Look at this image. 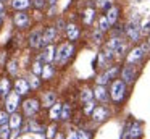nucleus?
<instances>
[{
    "label": "nucleus",
    "mask_w": 150,
    "mask_h": 139,
    "mask_svg": "<svg viewBox=\"0 0 150 139\" xmlns=\"http://www.w3.org/2000/svg\"><path fill=\"white\" fill-rule=\"evenodd\" d=\"M124 94H126V83H124V79L113 81L111 89H110L111 100H115V102H121V100L124 99Z\"/></svg>",
    "instance_id": "f257e3e1"
},
{
    "label": "nucleus",
    "mask_w": 150,
    "mask_h": 139,
    "mask_svg": "<svg viewBox=\"0 0 150 139\" xmlns=\"http://www.w3.org/2000/svg\"><path fill=\"white\" fill-rule=\"evenodd\" d=\"M124 32H126L127 39H129L131 42H137L140 39V34H142V31H140V26H139V18H134L131 19L129 23L126 24V28H124Z\"/></svg>",
    "instance_id": "f03ea898"
},
{
    "label": "nucleus",
    "mask_w": 150,
    "mask_h": 139,
    "mask_svg": "<svg viewBox=\"0 0 150 139\" xmlns=\"http://www.w3.org/2000/svg\"><path fill=\"white\" fill-rule=\"evenodd\" d=\"M73 53H74V47H73V44L66 42V44H62L58 48H57L55 60L58 61V63H65V61L68 60V58L71 57Z\"/></svg>",
    "instance_id": "7ed1b4c3"
},
{
    "label": "nucleus",
    "mask_w": 150,
    "mask_h": 139,
    "mask_svg": "<svg viewBox=\"0 0 150 139\" xmlns=\"http://www.w3.org/2000/svg\"><path fill=\"white\" fill-rule=\"evenodd\" d=\"M18 105H20V94L15 91V92H10L7 97V102H5V110H7L8 113H15L18 108Z\"/></svg>",
    "instance_id": "20e7f679"
},
{
    "label": "nucleus",
    "mask_w": 150,
    "mask_h": 139,
    "mask_svg": "<svg viewBox=\"0 0 150 139\" xmlns=\"http://www.w3.org/2000/svg\"><path fill=\"white\" fill-rule=\"evenodd\" d=\"M121 74H123L124 83L131 84V83H134V81H136V78H137V68L132 66V65L129 63L127 66H124L123 70H121Z\"/></svg>",
    "instance_id": "39448f33"
},
{
    "label": "nucleus",
    "mask_w": 150,
    "mask_h": 139,
    "mask_svg": "<svg viewBox=\"0 0 150 139\" xmlns=\"http://www.w3.org/2000/svg\"><path fill=\"white\" fill-rule=\"evenodd\" d=\"M39 102H37L36 99H28L23 102V110L24 113H26L28 116H33L34 113H37V110H39Z\"/></svg>",
    "instance_id": "423d86ee"
},
{
    "label": "nucleus",
    "mask_w": 150,
    "mask_h": 139,
    "mask_svg": "<svg viewBox=\"0 0 150 139\" xmlns=\"http://www.w3.org/2000/svg\"><path fill=\"white\" fill-rule=\"evenodd\" d=\"M144 55H145V52L142 50V47H136V48H132V50L129 52V55H127V63H131V65H136L137 61H140L144 58Z\"/></svg>",
    "instance_id": "0eeeda50"
},
{
    "label": "nucleus",
    "mask_w": 150,
    "mask_h": 139,
    "mask_svg": "<svg viewBox=\"0 0 150 139\" xmlns=\"http://www.w3.org/2000/svg\"><path fill=\"white\" fill-rule=\"evenodd\" d=\"M94 97L98 100V102H108V99H110V92L105 89V86L97 84V87L94 89Z\"/></svg>",
    "instance_id": "6e6552de"
},
{
    "label": "nucleus",
    "mask_w": 150,
    "mask_h": 139,
    "mask_svg": "<svg viewBox=\"0 0 150 139\" xmlns=\"http://www.w3.org/2000/svg\"><path fill=\"white\" fill-rule=\"evenodd\" d=\"M107 19H108V23H110L111 26L113 24H116V21H118V18H120V8H118L116 5H111L110 8L107 10Z\"/></svg>",
    "instance_id": "1a4fd4ad"
},
{
    "label": "nucleus",
    "mask_w": 150,
    "mask_h": 139,
    "mask_svg": "<svg viewBox=\"0 0 150 139\" xmlns=\"http://www.w3.org/2000/svg\"><path fill=\"white\" fill-rule=\"evenodd\" d=\"M55 36H57V29L55 28H47L45 32L42 34V42L40 45H49L55 41Z\"/></svg>",
    "instance_id": "9d476101"
},
{
    "label": "nucleus",
    "mask_w": 150,
    "mask_h": 139,
    "mask_svg": "<svg viewBox=\"0 0 150 139\" xmlns=\"http://www.w3.org/2000/svg\"><path fill=\"white\" fill-rule=\"evenodd\" d=\"M92 118L95 120V121H103L105 118H108V108H105V107L98 105L94 108V112H92Z\"/></svg>",
    "instance_id": "9b49d317"
},
{
    "label": "nucleus",
    "mask_w": 150,
    "mask_h": 139,
    "mask_svg": "<svg viewBox=\"0 0 150 139\" xmlns=\"http://www.w3.org/2000/svg\"><path fill=\"white\" fill-rule=\"evenodd\" d=\"M13 21H15V24H16L18 28H26V26L29 24V16H28L26 13H23V11H18L16 15H15Z\"/></svg>",
    "instance_id": "f8f14e48"
},
{
    "label": "nucleus",
    "mask_w": 150,
    "mask_h": 139,
    "mask_svg": "<svg viewBox=\"0 0 150 139\" xmlns=\"http://www.w3.org/2000/svg\"><path fill=\"white\" fill-rule=\"evenodd\" d=\"M29 83H28L26 79H16V83H15V91H16L20 96H24V94L29 92Z\"/></svg>",
    "instance_id": "ddd939ff"
},
{
    "label": "nucleus",
    "mask_w": 150,
    "mask_h": 139,
    "mask_svg": "<svg viewBox=\"0 0 150 139\" xmlns=\"http://www.w3.org/2000/svg\"><path fill=\"white\" fill-rule=\"evenodd\" d=\"M142 136V125L140 123H132V126L129 128V133H127V138L129 139H139Z\"/></svg>",
    "instance_id": "4468645a"
},
{
    "label": "nucleus",
    "mask_w": 150,
    "mask_h": 139,
    "mask_svg": "<svg viewBox=\"0 0 150 139\" xmlns=\"http://www.w3.org/2000/svg\"><path fill=\"white\" fill-rule=\"evenodd\" d=\"M40 58H42V60L45 61V63H50V61H52L53 58H55V47L49 44V45L45 47V50L42 52V55H40Z\"/></svg>",
    "instance_id": "2eb2a0df"
},
{
    "label": "nucleus",
    "mask_w": 150,
    "mask_h": 139,
    "mask_svg": "<svg viewBox=\"0 0 150 139\" xmlns=\"http://www.w3.org/2000/svg\"><path fill=\"white\" fill-rule=\"evenodd\" d=\"M40 42H42V32H40L39 29H36V31L31 32V36H29V45L36 48L40 45Z\"/></svg>",
    "instance_id": "dca6fc26"
},
{
    "label": "nucleus",
    "mask_w": 150,
    "mask_h": 139,
    "mask_svg": "<svg viewBox=\"0 0 150 139\" xmlns=\"http://www.w3.org/2000/svg\"><path fill=\"white\" fill-rule=\"evenodd\" d=\"M66 36L69 41H76L79 37V28L76 24H68L66 26Z\"/></svg>",
    "instance_id": "f3484780"
},
{
    "label": "nucleus",
    "mask_w": 150,
    "mask_h": 139,
    "mask_svg": "<svg viewBox=\"0 0 150 139\" xmlns=\"http://www.w3.org/2000/svg\"><path fill=\"white\" fill-rule=\"evenodd\" d=\"M55 102H57L55 92H45L44 94V97H42V105L44 107H52Z\"/></svg>",
    "instance_id": "a211bd4d"
},
{
    "label": "nucleus",
    "mask_w": 150,
    "mask_h": 139,
    "mask_svg": "<svg viewBox=\"0 0 150 139\" xmlns=\"http://www.w3.org/2000/svg\"><path fill=\"white\" fill-rule=\"evenodd\" d=\"M62 103L55 102L52 107H50V118L55 121V120H60V115H62Z\"/></svg>",
    "instance_id": "6ab92c4d"
},
{
    "label": "nucleus",
    "mask_w": 150,
    "mask_h": 139,
    "mask_svg": "<svg viewBox=\"0 0 150 139\" xmlns=\"http://www.w3.org/2000/svg\"><path fill=\"white\" fill-rule=\"evenodd\" d=\"M8 125H10V128H11V129H18V128L21 126V116L18 115L16 112L11 113L10 120H8Z\"/></svg>",
    "instance_id": "aec40b11"
},
{
    "label": "nucleus",
    "mask_w": 150,
    "mask_h": 139,
    "mask_svg": "<svg viewBox=\"0 0 150 139\" xmlns=\"http://www.w3.org/2000/svg\"><path fill=\"white\" fill-rule=\"evenodd\" d=\"M11 5H13L15 10L21 11V10H24V8H28V6H29V0H13V2H11Z\"/></svg>",
    "instance_id": "412c9836"
},
{
    "label": "nucleus",
    "mask_w": 150,
    "mask_h": 139,
    "mask_svg": "<svg viewBox=\"0 0 150 139\" xmlns=\"http://www.w3.org/2000/svg\"><path fill=\"white\" fill-rule=\"evenodd\" d=\"M10 81L7 79V78H4V79H0V94H4V96H7L8 92H10Z\"/></svg>",
    "instance_id": "4be33fe9"
},
{
    "label": "nucleus",
    "mask_w": 150,
    "mask_h": 139,
    "mask_svg": "<svg viewBox=\"0 0 150 139\" xmlns=\"http://www.w3.org/2000/svg\"><path fill=\"white\" fill-rule=\"evenodd\" d=\"M94 15H95L94 8H86L84 16H82V21H84L86 24H91V23L94 21Z\"/></svg>",
    "instance_id": "5701e85b"
},
{
    "label": "nucleus",
    "mask_w": 150,
    "mask_h": 139,
    "mask_svg": "<svg viewBox=\"0 0 150 139\" xmlns=\"http://www.w3.org/2000/svg\"><path fill=\"white\" fill-rule=\"evenodd\" d=\"M92 97H94V91L92 89L84 87V89L81 91V100L82 102H89V100H92Z\"/></svg>",
    "instance_id": "b1692460"
},
{
    "label": "nucleus",
    "mask_w": 150,
    "mask_h": 139,
    "mask_svg": "<svg viewBox=\"0 0 150 139\" xmlns=\"http://www.w3.org/2000/svg\"><path fill=\"white\" fill-rule=\"evenodd\" d=\"M110 28H111V24L108 23L107 16H102V18H98V29H100L102 32H107Z\"/></svg>",
    "instance_id": "393cba45"
},
{
    "label": "nucleus",
    "mask_w": 150,
    "mask_h": 139,
    "mask_svg": "<svg viewBox=\"0 0 150 139\" xmlns=\"http://www.w3.org/2000/svg\"><path fill=\"white\" fill-rule=\"evenodd\" d=\"M121 42H123V39H121V37H111L110 41L107 42V48H110V50L115 52V50H116V47L121 44Z\"/></svg>",
    "instance_id": "a878e982"
},
{
    "label": "nucleus",
    "mask_w": 150,
    "mask_h": 139,
    "mask_svg": "<svg viewBox=\"0 0 150 139\" xmlns=\"http://www.w3.org/2000/svg\"><path fill=\"white\" fill-rule=\"evenodd\" d=\"M53 76V66H50L49 63H45V66L42 68V78L44 79H50Z\"/></svg>",
    "instance_id": "bb28decb"
},
{
    "label": "nucleus",
    "mask_w": 150,
    "mask_h": 139,
    "mask_svg": "<svg viewBox=\"0 0 150 139\" xmlns=\"http://www.w3.org/2000/svg\"><path fill=\"white\" fill-rule=\"evenodd\" d=\"M69 115H71V107L68 105V103H65V105L62 107V115H60V120H69Z\"/></svg>",
    "instance_id": "cd10ccee"
},
{
    "label": "nucleus",
    "mask_w": 150,
    "mask_h": 139,
    "mask_svg": "<svg viewBox=\"0 0 150 139\" xmlns=\"http://www.w3.org/2000/svg\"><path fill=\"white\" fill-rule=\"evenodd\" d=\"M95 103H94V100H89V102H84V113L86 115H92V112H94V108H95Z\"/></svg>",
    "instance_id": "c85d7f7f"
},
{
    "label": "nucleus",
    "mask_w": 150,
    "mask_h": 139,
    "mask_svg": "<svg viewBox=\"0 0 150 139\" xmlns=\"http://www.w3.org/2000/svg\"><path fill=\"white\" fill-rule=\"evenodd\" d=\"M92 39H94L95 44H102V41H103V32L100 29H95L94 34H92Z\"/></svg>",
    "instance_id": "c756f323"
},
{
    "label": "nucleus",
    "mask_w": 150,
    "mask_h": 139,
    "mask_svg": "<svg viewBox=\"0 0 150 139\" xmlns=\"http://www.w3.org/2000/svg\"><path fill=\"white\" fill-rule=\"evenodd\" d=\"M8 73L10 74H16L18 73V61L16 60H11V61H8Z\"/></svg>",
    "instance_id": "7c9ffc66"
},
{
    "label": "nucleus",
    "mask_w": 150,
    "mask_h": 139,
    "mask_svg": "<svg viewBox=\"0 0 150 139\" xmlns=\"http://www.w3.org/2000/svg\"><path fill=\"white\" fill-rule=\"evenodd\" d=\"M95 81H97V84H100V86H105V84L110 81V78L107 76V73H102V74H98V76H97V79H95Z\"/></svg>",
    "instance_id": "2f4dec72"
},
{
    "label": "nucleus",
    "mask_w": 150,
    "mask_h": 139,
    "mask_svg": "<svg viewBox=\"0 0 150 139\" xmlns=\"http://www.w3.org/2000/svg\"><path fill=\"white\" fill-rule=\"evenodd\" d=\"M0 134L4 139L10 138V125H2V129H0Z\"/></svg>",
    "instance_id": "473e14b6"
},
{
    "label": "nucleus",
    "mask_w": 150,
    "mask_h": 139,
    "mask_svg": "<svg viewBox=\"0 0 150 139\" xmlns=\"http://www.w3.org/2000/svg\"><path fill=\"white\" fill-rule=\"evenodd\" d=\"M78 138L79 139H92V133L86 131V129H79L78 131Z\"/></svg>",
    "instance_id": "72a5a7b5"
},
{
    "label": "nucleus",
    "mask_w": 150,
    "mask_h": 139,
    "mask_svg": "<svg viewBox=\"0 0 150 139\" xmlns=\"http://www.w3.org/2000/svg\"><path fill=\"white\" fill-rule=\"evenodd\" d=\"M126 50H127V44L123 41V42H121V44L116 47V50H115V53H118V55H124V52H126Z\"/></svg>",
    "instance_id": "f704fd0d"
},
{
    "label": "nucleus",
    "mask_w": 150,
    "mask_h": 139,
    "mask_svg": "<svg viewBox=\"0 0 150 139\" xmlns=\"http://www.w3.org/2000/svg\"><path fill=\"white\" fill-rule=\"evenodd\" d=\"M97 6L98 8H110L111 6V0H97Z\"/></svg>",
    "instance_id": "c9c22d12"
},
{
    "label": "nucleus",
    "mask_w": 150,
    "mask_h": 139,
    "mask_svg": "<svg viewBox=\"0 0 150 139\" xmlns=\"http://www.w3.org/2000/svg\"><path fill=\"white\" fill-rule=\"evenodd\" d=\"M33 73H34V74H42V65H40L39 60L34 61V65H33Z\"/></svg>",
    "instance_id": "e433bc0d"
},
{
    "label": "nucleus",
    "mask_w": 150,
    "mask_h": 139,
    "mask_svg": "<svg viewBox=\"0 0 150 139\" xmlns=\"http://www.w3.org/2000/svg\"><path fill=\"white\" fill-rule=\"evenodd\" d=\"M8 120H10V118H8V112H7V110L0 112V126H2V125H7Z\"/></svg>",
    "instance_id": "4c0bfd02"
},
{
    "label": "nucleus",
    "mask_w": 150,
    "mask_h": 139,
    "mask_svg": "<svg viewBox=\"0 0 150 139\" xmlns=\"http://www.w3.org/2000/svg\"><path fill=\"white\" fill-rule=\"evenodd\" d=\"M118 71H120V70H118V66H111V68H108V70L105 71V73H107V76L111 79V78H115V76H116V73H118Z\"/></svg>",
    "instance_id": "58836bf2"
},
{
    "label": "nucleus",
    "mask_w": 150,
    "mask_h": 139,
    "mask_svg": "<svg viewBox=\"0 0 150 139\" xmlns=\"http://www.w3.org/2000/svg\"><path fill=\"white\" fill-rule=\"evenodd\" d=\"M39 79H37L36 78V74H34V76H31V81H29V86L33 87V89H37V87H39Z\"/></svg>",
    "instance_id": "ea45409f"
},
{
    "label": "nucleus",
    "mask_w": 150,
    "mask_h": 139,
    "mask_svg": "<svg viewBox=\"0 0 150 139\" xmlns=\"http://www.w3.org/2000/svg\"><path fill=\"white\" fill-rule=\"evenodd\" d=\"M55 131H57V128H55V126H50V128H49V133H47V138H49V139H52V138H55Z\"/></svg>",
    "instance_id": "a19ab883"
},
{
    "label": "nucleus",
    "mask_w": 150,
    "mask_h": 139,
    "mask_svg": "<svg viewBox=\"0 0 150 139\" xmlns=\"http://www.w3.org/2000/svg\"><path fill=\"white\" fill-rule=\"evenodd\" d=\"M140 47H142V50H144V52H145V55H147V53H150V42H149V41L144 42V44L140 45Z\"/></svg>",
    "instance_id": "79ce46f5"
},
{
    "label": "nucleus",
    "mask_w": 150,
    "mask_h": 139,
    "mask_svg": "<svg viewBox=\"0 0 150 139\" xmlns=\"http://www.w3.org/2000/svg\"><path fill=\"white\" fill-rule=\"evenodd\" d=\"M34 6L36 8H44L45 6V0H34Z\"/></svg>",
    "instance_id": "37998d69"
},
{
    "label": "nucleus",
    "mask_w": 150,
    "mask_h": 139,
    "mask_svg": "<svg viewBox=\"0 0 150 139\" xmlns=\"http://www.w3.org/2000/svg\"><path fill=\"white\" fill-rule=\"evenodd\" d=\"M149 32H150V23H147V24L142 28V34H149Z\"/></svg>",
    "instance_id": "c03bdc74"
},
{
    "label": "nucleus",
    "mask_w": 150,
    "mask_h": 139,
    "mask_svg": "<svg viewBox=\"0 0 150 139\" xmlns=\"http://www.w3.org/2000/svg\"><path fill=\"white\" fill-rule=\"evenodd\" d=\"M66 139H79V138H78V133H69Z\"/></svg>",
    "instance_id": "a18cd8bd"
},
{
    "label": "nucleus",
    "mask_w": 150,
    "mask_h": 139,
    "mask_svg": "<svg viewBox=\"0 0 150 139\" xmlns=\"http://www.w3.org/2000/svg\"><path fill=\"white\" fill-rule=\"evenodd\" d=\"M63 26H65V23H63L62 19H60V21H58V29H63Z\"/></svg>",
    "instance_id": "49530a36"
},
{
    "label": "nucleus",
    "mask_w": 150,
    "mask_h": 139,
    "mask_svg": "<svg viewBox=\"0 0 150 139\" xmlns=\"http://www.w3.org/2000/svg\"><path fill=\"white\" fill-rule=\"evenodd\" d=\"M55 139H65V138H63V134H62V133H58V134L55 136Z\"/></svg>",
    "instance_id": "de8ad7c7"
},
{
    "label": "nucleus",
    "mask_w": 150,
    "mask_h": 139,
    "mask_svg": "<svg viewBox=\"0 0 150 139\" xmlns=\"http://www.w3.org/2000/svg\"><path fill=\"white\" fill-rule=\"evenodd\" d=\"M2 10H4V3L0 2V13H2Z\"/></svg>",
    "instance_id": "09e8293b"
},
{
    "label": "nucleus",
    "mask_w": 150,
    "mask_h": 139,
    "mask_svg": "<svg viewBox=\"0 0 150 139\" xmlns=\"http://www.w3.org/2000/svg\"><path fill=\"white\" fill-rule=\"evenodd\" d=\"M49 2L52 3V5H55V3H57V0H49Z\"/></svg>",
    "instance_id": "8fccbe9b"
},
{
    "label": "nucleus",
    "mask_w": 150,
    "mask_h": 139,
    "mask_svg": "<svg viewBox=\"0 0 150 139\" xmlns=\"http://www.w3.org/2000/svg\"><path fill=\"white\" fill-rule=\"evenodd\" d=\"M149 42H150V36H149Z\"/></svg>",
    "instance_id": "3c124183"
},
{
    "label": "nucleus",
    "mask_w": 150,
    "mask_h": 139,
    "mask_svg": "<svg viewBox=\"0 0 150 139\" xmlns=\"http://www.w3.org/2000/svg\"><path fill=\"white\" fill-rule=\"evenodd\" d=\"M0 2H2V0H0Z\"/></svg>",
    "instance_id": "603ef678"
}]
</instances>
